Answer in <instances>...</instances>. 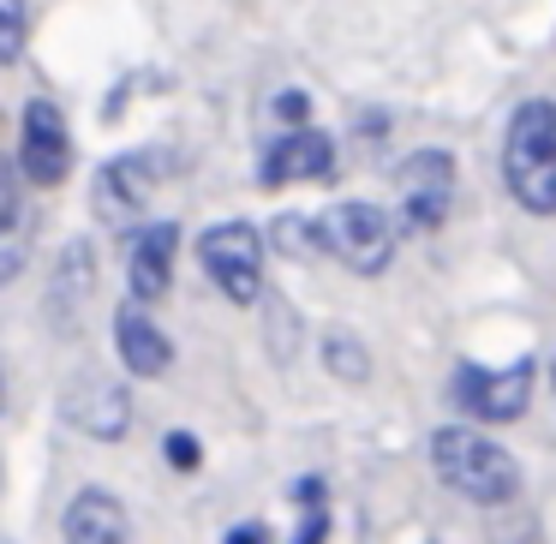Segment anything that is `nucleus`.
<instances>
[{
	"instance_id": "1",
	"label": "nucleus",
	"mask_w": 556,
	"mask_h": 544,
	"mask_svg": "<svg viewBox=\"0 0 556 544\" xmlns=\"http://www.w3.org/2000/svg\"><path fill=\"white\" fill-rule=\"evenodd\" d=\"M431 467L448 491L479 508H503L520 496V460L496 437H484L479 425H443V431H431Z\"/></svg>"
},
{
	"instance_id": "2",
	"label": "nucleus",
	"mask_w": 556,
	"mask_h": 544,
	"mask_svg": "<svg viewBox=\"0 0 556 544\" xmlns=\"http://www.w3.org/2000/svg\"><path fill=\"white\" fill-rule=\"evenodd\" d=\"M503 180L527 216H556V102L532 97L515 109L503 138Z\"/></svg>"
},
{
	"instance_id": "3",
	"label": "nucleus",
	"mask_w": 556,
	"mask_h": 544,
	"mask_svg": "<svg viewBox=\"0 0 556 544\" xmlns=\"http://www.w3.org/2000/svg\"><path fill=\"white\" fill-rule=\"evenodd\" d=\"M324 245L353 276H383L401 245V216L383 204H365V198H348L324 216Z\"/></svg>"
},
{
	"instance_id": "4",
	"label": "nucleus",
	"mask_w": 556,
	"mask_h": 544,
	"mask_svg": "<svg viewBox=\"0 0 556 544\" xmlns=\"http://www.w3.org/2000/svg\"><path fill=\"white\" fill-rule=\"evenodd\" d=\"M264 245L269 233H257L252 222H216L198 233V264L233 305H257L264 300Z\"/></svg>"
},
{
	"instance_id": "5",
	"label": "nucleus",
	"mask_w": 556,
	"mask_h": 544,
	"mask_svg": "<svg viewBox=\"0 0 556 544\" xmlns=\"http://www.w3.org/2000/svg\"><path fill=\"white\" fill-rule=\"evenodd\" d=\"M455 210V156L448 150H413L395 162V216L401 233H431Z\"/></svg>"
},
{
	"instance_id": "6",
	"label": "nucleus",
	"mask_w": 556,
	"mask_h": 544,
	"mask_svg": "<svg viewBox=\"0 0 556 544\" xmlns=\"http://www.w3.org/2000/svg\"><path fill=\"white\" fill-rule=\"evenodd\" d=\"M532 383H539V365L515 359L503 371H484V365H460L455 371V407L472 413L479 425H515L532 407Z\"/></svg>"
},
{
	"instance_id": "7",
	"label": "nucleus",
	"mask_w": 556,
	"mask_h": 544,
	"mask_svg": "<svg viewBox=\"0 0 556 544\" xmlns=\"http://www.w3.org/2000/svg\"><path fill=\"white\" fill-rule=\"evenodd\" d=\"M61 419L73 431L97 437V443H121L132 431V395H126L121 377L109 371H78L73 383L61 389Z\"/></svg>"
},
{
	"instance_id": "8",
	"label": "nucleus",
	"mask_w": 556,
	"mask_h": 544,
	"mask_svg": "<svg viewBox=\"0 0 556 544\" xmlns=\"http://www.w3.org/2000/svg\"><path fill=\"white\" fill-rule=\"evenodd\" d=\"M18 168L30 174V186H61L73 174V132H66V114L49 97H30L18 114Z\"/></svg>"
},
{
	"instance_id": "9",
	"label": "nucleus",
	"mask_w": 556,
	"mask_h": 544,
	"mask_svg": "<svg viewBox=\"0 0 556 544\" xmlns=\"http://www.w3.org/2000/svg\"><path fill=\"white\" fill-rule=\"evenodd\" d=\"M156 156L150 150H126V156L102 162L97 174V192H90V204H97V216L109 222V228H138L150 210V198H156Z\"/></svg>"
},
{
	"instance_id": "10",
	"label": "nucleus",
	"mask_w": 556,
	"mask_h": 544,
	"mask_svg": "<svg viewBox=\"0 0 556 544\" xmlns=\"http://www.w3.org/2000/svg\"><path fill=\"white\" fill-rule=\"evenodd\" d=\"M90 300H97V245L90 240H66L61 257L49 269V293H42V312L54 317L61 336H78Z\"/></svg>"
},
{
	"instance_id": "11",
	"label": "nucleus",
	"mask_w": 556,
	"mask_h": 544,
	"mask_svg": "<svg viewBox=\"0 0 556 544\" xmlns=\"http://www.w3.org/2000/svg\"><path fill=\"white\" fill-rule=\"evenodd\" d=\"M114 347H121V365L132 377H168L174 365V341L162 336V324L150 317L144 300H126L114 312Z\"/></svg>"
},
{
	"instance_id": "12",
	"label": "nucleus",
	"mask_w": 556,
	"mask_h": 544,
	"mask_svg": "<svg viewBox=\"0 0 556 544\" xmlns=\"http://www.w3.org/2000/svg\"><path fill=\"white\" fill-rule=\"evenodd\" d=\"M25 180H30V174L18 168V156L0 168V281H18V276H25L30 240H37V216H30Z\"/></svg>"
},
{
	"instance_id": "13",
	"label": "nucleus",
	"mask_w": 556,
	"mask_h": 544,
	"mask_svg": "<svg viewBox=\"0 0 556 544\" xmlns=\"http://www.w3.org/2000/svg\"><path fill=\"white\" fill-rule=\"evenodd\" d=\"M174 252H180V222H150L138 233L132 257H126V288H132V300L156 305L174 288Z\"/></svg>"
},
{
	"instance_id": "14",
	"label": "nucleus",
	"mask_w": 556,
	"mask_h": 544,
	"mask_svg": "<svg viewBox=\"0 0 556 544\" xmlns=\"http://www.w3.org/2000/svg\"><path fill=\"white\" fill-rule=\"evenodd\" d=\"M329 168H336V144H329V132H317V126H288V132L269 144V156H264V186L329 180Z\"/></svg>"
},
{
	"instance_id": "15",
	"label": "nucleus",
	"mask_w": 556,
	"mask_h": 544,
	"mask_svg": "<svg viewBox=\"0 0 556 544\" xmlns=\"http://www.w3.org/2000/svg\"><path fill=\"white\" fill-rule=\"evenodd\" d=\"M66 544H132V520H126V503L102 484H85V491L66 503L61 520Z\"/></svg>"
},
{
	"instance_id": "16",
	"label": "nucleus",
	"mask_w": 556,
	"mask_h": 544,
	"mask_svg": "<svg viewBox=\"0 0 556 544\" xmlns=\"http://www.w3.org/2000/svg\"><path fill=\"white\" fill-rule=\"evenodd\" d=\"M269 245H276L281 257H329L324 245V216H276L269 222Z\"/></svg>"
},
{
	"instance_id": "17",
	"label": "nucleus",
	"mask_w": 556,
	"mask_h": 544,
	"mask_svg": "<svg viewBox=\"0 0 556 544\" xmlns=\"http://www.w3.org/2000/svg\"><path fill=\"white\" fill-rule=\"evenodd\" d=\"M324 365L341 383H371V347H365L353 329H329L324 336Z\"/></svg>"
},
{
	"instance_id": "18",
	"label": "nucleus",
	"mask_w": 556,
	"mask_h": 544,
	"mask_svg": "<svg viewBox=\"0 0 556 544\" xmlns=\"http://www.w3.org/2000/svg\"><path fill=\"white\" fill-rule=\"evenodd\" d=\"M0 13H7V30H0V61L18 66V61H25V37H30V13H25V0H0Z\"/></svg>"
},
{
	"instance_id": "19",
	"label": "nucleus",
	"mask_w": 556,
	"mask_h": 544,
	"mask_svg": "<svg viewBox=\"0 0 556 544\" xmlns=\"http://www.w3.org/2000/svg\"><path fill=\"white\" fill-rule=\"evenodd\" d=\"M162 455H168V467H174V472H198V467H204V443H198L192 431H168Z\"/></svg>"
},
{
	"instance_id": "20",
	"label": "nucleus",
	"mask_w": 556,
	"mask_h": 544,
	"mask_svg": "<svg viewBox=\"0 0 556 544\" xmlns=\"http://www.w3.org/2000/svg\"><path fill=\"white\" fill-rule=\"evenodd\" d=\"M269 324H276V336H269V341H276V353H281V359H293V341H300V312H293L288 300H269Z\"/></svg>"
},
{
	"instance_id": "21",
	"label": "nucleus",
	"mask_w": 556,
	"mask_h": 544,
	"mask_svg": "<svg viewBox=\"0 0 556 544\" xmlns=\"http://www.w3.org/2000/svg\"><path fill=\"white\" fill-rule=\"evenodd\" d=\"M228 544H269V532L257 527V520H245V527H233V532H228Z\"/></svg>"
},
{
	"instance_id": "22",
	"label": "nucleus",
	"mask_w": 556,
	"mask_h": 544,
	"mask_svg": "<svg viewBox=\"0 0 556 544\" xmlns=\"http://www.w3.org/2000/svg\"><path fill=\"white\" fill-rule=\"evenodd\" d=\"M324 527H329V520H324V515H317V508H312V520H305L300 544H324Z\"/></svg>"
},
{
	"instance_id": "23",
	"label": "nucleus",
	"mask_w": 556,
	"mask_h": 544,
	"mask_svg": "<svg viewBox=\"0 0 556 544\" xmlns=\"http://www.w3.org/2000/svg\"><path fill=\"white\" fill-rule=\"evenodd\" d=\"M551 377H556V365H551Z\"/></svg>"
}]
</instances>
